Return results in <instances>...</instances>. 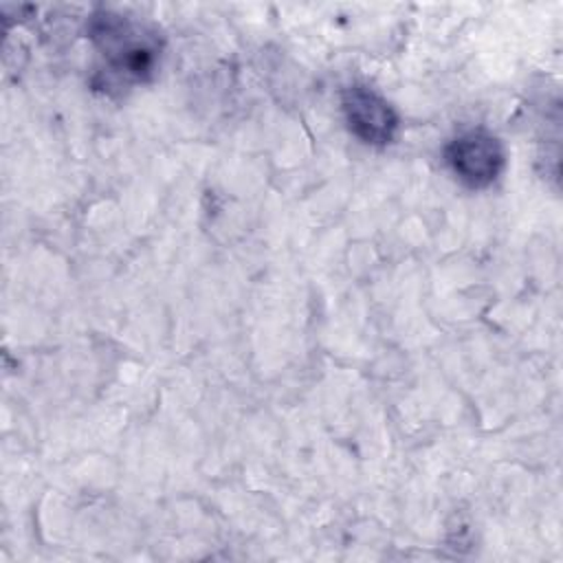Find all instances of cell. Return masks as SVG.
<instances>
[{"label":"cell","instance_id":"obj_1","mask_svg":"<svg viewBox=\"0 0 563 563\" xmlns=\"http://www.w3.org/2000/svg\"><path fill=\"white\" fill-rule=\"evenodd\" d=\"M88 35L103 57V70L123 84L143 81L158 59V42L143 24L112 13L97 11L88 20Z\"/></svg>","mask_w":563,"mask_h":563},{"label":"cell","instance_id":"obj_2","mask_svg":"<svg viewBox=\"0 0 563 563\" xmlns=\"http://www.w3.org/2000/svg\"><path fill=\"white\" fill-rule=\"evenodd\" d=\"M444 161L466 187L484 189L504 172L506 150L493 132L477 128L451 139L444 147Z\"/></svg>","mask_w":563,"mask_h":563},{"label":"cell","instance_id":"obj_3","mask_svg":"<svg viewBox=\"0 0 563 563\" xmlns=\"http://www.w3.org/2000/svg\"><path fill=\"white\" fill-rule=\"evenodd\" d=\"M343 119L347 130L365 145L383 147L396 139L398 114L391 103L374 88L354 84L341 97Z\"/></svg>","mask_w":563,"mask_h":563}]
</instances>
